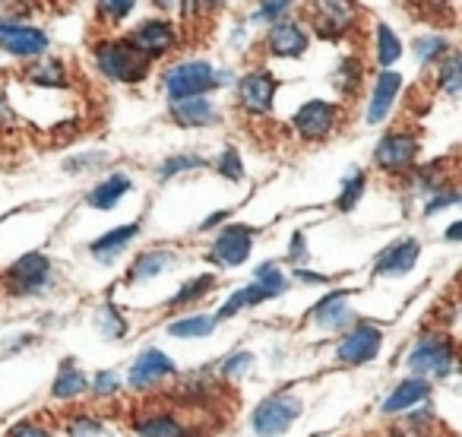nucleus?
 Segmentation results:
<instances>
[{
    "instance_id": "nucleus-33",
    "label": "nucleus",
    "mask_w": 462,
    "mask_h": 437,
    "mask_svg": "<svg viewBox=\"0 0 462 437\" xmlns=\"http://www.w3.org/2000/svg\"><path fill=\"white\" fill-rule=\"evenodd\" d=\"M254 283L263 285V289L270 292L273 298H279V295H285V292H289V276H285V273L279 270L276 264H260Z\"/></svg>"
},
{
    "instance_id": "nucleus-9",
    "label": "nucleus",
    "mask_w": 462,
    "mask_h": 437,
    "mask_svg": "<svg viewBox=\"0 0 462 437\" xmlns=\"http://www.w3.org/2000/svg\"><path fill=\"white\" fill-rule=\"evenodd\" d=\"M254 235H257V228H247V226H241V222L225 226L222 232H218V238L212 241L209 260L218 266H241L254 251Z\"/></svg>"
},
{
    "instance_id": "nucleus-29",
    "label": "nucleus",
    "mask_w": 462,
    "mask_h": 437,
    "mask_svg": "<svg viewBox=\"0 0 462 437\" xmlns=\"http://www.w3.org/2000/svg\"><path fill=\"white\" fill-rule=\"evenodd\" d=\"M96 330L105 336V339H121V336H127L130 323L124 321V314L115 308V304H102V308L96 311Z\"/></svg>"
},
{
    "instance_id": "nucleus-22",
    "label": "nucleus",
    "mask_w": 462,
    "mask_h": 437,
    "mask_svg": "<svg viewBox=\"0 0 462 437\" xmlns=\"http://www.w3.org/2000/svg\"><path fill=\"white\" fill-rule=\"evenodd\" d=\"M348 295L352 292H333V295H327L323 302L314 304V311H310V321L317 323L320 330H336L342 327V323L352 321V311H348Z\"/></svg>"
},
{
    "instance_id": "nucleus-27",
    "label": "nucleus",
    "mask_w": 462,
    "mask_h": 437,
    "mask_svg": "<svg viewBox=\"0 0 462 437\" xmlns=\"http://www.w3.org/2000/svg\"><path fill=\"white\" fill-rule=\"evenodd\" d=\"M218 321L212 314H193V317H180L168 327V333L178 336V339H203V336L216 333Z\"/></svg>"
},
{
    "instance_id": "nucleus-25",
    "label": "nucleus",
    "mask_w": 462,
    "mask_h": 437,
    "mask_svg": "<svg viewBox=\"0 0 462 437\" xmlns=\"http://www.w3.org/2000/svg\"><path fill=\"white\" fill-rule=\"evenodd\" d=\"M86 386H89V377H86L73 361H64V367H60L58 377H54V384H51V396L54 399H77L86 393Z\"/></svg>"
},
{
    "instance_id": "nucleus-41",
    "label": "nucleus",
    "mask_w": 462,
    "mask_h": 437,
    "mask_svg": "<svg viewBox=\"0 0 462 437\" xmlns=\"http://www.w3.org/2000/svg\"><path fill=\"white\" fill-rule=\"evenodd\" d=\"M67 434L70 437H98L102 434V422L92 415H73L67 422Z\"/></svg>"
},
{
    "instance_id": "nucleus-24",
    "label": "nucleus",
    "mask_w": 462,
    "mask_h": 437,
    "mask_svg": "<svg viewBox=\"0 0 462 437\" xmlns=\"http://www.w3.org/2000/svg\"><path fill=\"white\" fill-rule=\"evenodd\" d=\"M124 193H130V178L127 174H108L102 184H96L86 197V203L92 209H115L117 203L124 200Z\"/></svg>"
},
{
    "instance_id": "nucleus-2",
    "label": "nucleus",
    "mask_w": 462,
    "mask_h": 437,
    "mask_svg": "<svg viewBox=\"0 0 462 437\" xmlns=\"http://www.w3.org/2000/svg\"><path fill=\"white\" fill-rule=\"evenodd\" d=\"M456 365V346L443 333H424L409 349V371L411 377H447Z\"/></svg>"
},
{
    "instance_id": "nucleus-26",
    "label": "nucleus",
    "mask_w": 462,
    "mask_h": 437,
    "mask_svg": "<svg viewBox=\"0 0 462 437\" xmlns=\"http://www.w3.org/2000/svg\"><path fill=\"white\" fill-rule=\"evenodd\" d=\"M270 292L263 289V285H257V283H251V285H245V289H238L235 295L228 298V302L218 308V314H216V321H228V317H235L238 311H245V308H254V304H263V302H270Z\"/></svg>"
},
{
    "instance_id": "nucleus-51",
    "label": "nucleus",
    "mask_w": 462,
    "mask_h": 437,
    "mask_svg": "<svg viewBox=\"0 0 462 437\" xmlns=\"http://www.w3.org/2000/svg\"><path fill=\"white\" fill-rule=\"evenodd\" d=\"M459 238H462V222H453L447 228V241H459Z\"/></svg>"
},
{
    "instance_id": "nucleus-23",
    "label": "nucleus",
    "mask_w": 462,
    "mask_h": 437,
    "mask_svg": "<svg viewBox=\"0 0 462 437\" xmlns=\"http://www.w3.org/2000/svg\"><path fill=\"white\" fill-rule=\"evenodd\" d=\"M171 264H174V254L165 251V247H162V251L159 247H155V251H143L140 257L134 260V266H130L127 283H149V279L162 276Z\"/></svg>"
},
{
    "instance_id": "nucleus-12",
    "label": "nucleus",
    "mask_w": 462,
    "mask_h": 437,
    "mask_svg": "<svg viewBox=\"0 0 462 437\" xmlns=\"http://www.w3.org/2000/svg\"><path fill=\"white\" fill-rule=\"evenodd\" d=\"M273 98H276V79H273V73L251 70L247 77L238 79V102L247 115H254V117L270 115Z\"/></svg>"
},
{
    "instance_id": "nucleus-1",
    "label": "nucleus",
    "mask_w": 462,
    "mask_h": 437,
    "mask_svg": "<svg viewBox=\"0 0 462 437\" xmlns=\"http://www.w3.org/2000/svg\"><path fill=\"white\" fill-rule=\"evenodd\" d=\"M96 67L115 83H140L149 77V60L127 45V39H105L96 45Z\"/></svg>"
},
{
    "instance_id": "nucleus-38",
    "label": "nucleus",
    "mask_w": 462,
    "mask_h": 437,
    "mask_svg": "<svg viewBox=\"0 0 462 437\" xmlns=\"http://www.w3.org/2000/svg\"><path fill=\"white\" fill-rule=\"evenodd\" d=\"M251 367H254V352H245V349H241V352H235V355H228V358H225L222 377L225 380H241L247 371H251Z\"/></svg>"
},
{
    "instance_id": "nucleus-19",
    "label": "nucleus",
    "mask_w": 462,
    "mask_h": 437,
    "mask_svg": "<svg viewBox=\"0 0 462 437\" xmlns=\"http://www.w3.org/2000/svg\"><path fill=\"white\" fill-rule=\"evenodd\" d=\"M171 117L180 127H212L218 124V108L206 96L180 98V102H171Z\"/></svg>"
},
{
    "instance_id": "nucleus-47",
    "label": "nucleus",
    "mask_w": 462,
    "mask_h": 437,
    "mask_svg": "<svg viewBox=\"0 0 462 437\" xmlns=\"http://www.w3.org/2000/svg\"><path fill=\"white\" fill-rule=\"evenodd\" d=\"M14 127H20V115L10 108L7 96H0V130H14Z\"/></svg>"
},
{
    "instance_id": "nucleus-17",
    "label": "nucleus",
    "mask_w": 462,
    "mask_h": 437,
    "mask_svg": "<svg viewBox=\"0 0 462 437\" xmlns=\"http://www.w3.org/2000/svg\"><path fill=\"white\" fill-rule=\"evenodd\" d=\"M402 89V77L393 70H383L374 83V92H371V102H367V124H383L386 115L393 111L396 105V96Z\"/></svg>"
},
{
    "instance_id": "nucleus-16",
    "label": "nucleus",
    "mask_w": 462,
    "mask_h": 437,
    "mask_svg": "<svg viewBox=\"0 0 462 437\" xmlns=\"http://www.w3.org/2000/svg\"><path fill=\"white\" fill-rule=\"evenodd\" d=\"M418 254H421L418 238H402L380 254L377 264H374V273H377V276H390V279L409 276L411 266H415V260H418Z\"/></svg>"
},
{
    "instance_id": "nucleus-36",
    "label": "nucleus",
    "mask_w": 462,
    "mask_h": 437,
    "mask_svg": "<svg viewBox=\"0 0 462 437\" xmlns=\"http://www.w3.org/2000/svg\"><path fill=\"white\" fill-rule=\"evenodd\" d=\"M206 165H209V162L199 159V155H171V159L162 162L159 178L168 181V178H174V174H180V172H193V168H206Z\"/></svg>"
},
{
    "instance_id": "nucleus-44",
    "label": "nucleus",
    "mask_w": 462,
    "mask_h": 437,
    "mask_svg": "<svg viewBox=\"0 0 462 437\" xmlns=\"http://www.w3.org/2000/svg\"><path fill=\"white\" fill-rule=\"evenodd\" d=\"M98 14H102V20L121 23L124 16L134 14V4H130V0H121V4H98Z\"/></svg>"
},
{
    "instance_id": "nucleus-50",
    "label": "nucleus",
    "mask_w": 462,
    "mask_h": 437,
    "mask_svg": "<svg viewBox=\"0 0 462 437\" xmlns=\"http://www.w3.org/2000/svg\"><path fill=\"white\" fill-rule=\"evenodd\" d=\"M298 279H301V283H317V285L329 283L327 276H317V273H308V270H298Z\"/></svg>"
},
{
    "instance_id": "nucleus-43",
    "label": "nucleus",
    "mask_w": 462,
    "mask_h": 437,
    "mask_svg": "<svg viewBox=\"0 0 462 437\" xmlns=\"http://www.w3.org/2000/svg\"><path fill=\"white\" fill-rule=\"evenodd\" d=\"M289 10H291V4H285V0H276V4H260L254 20L279 23V20H285V14H289Z\"/></svg>"
},
{
    "instance_id": "nucleus-13",
    "label": "nucleus",
    "mask_w": 462,
    "mask_h": 437,
    "mask_svg": "<svg viewBox=\"0 0 462 437\" xmlns=\"http://www.w3.org/2000/svg\"><path fill=\"white\" fill-rule=\"evenodd\" d=\"M174 371H178V367H174V361L168 358L165 352H159V349H146V352L136 355V361L130 365L127 380H130L134 390H149V386L174 377Z\"/></svg>"
},
{
    "instance_id": "nucleus-48",
    "label": "nucleus",
    "mask_w": 462,
    "mask_h": 437,
    "mask_svg": "<svg viewBox=\"0 0 462 437\" xmlns=\"http://www.w3.org/2000/svg\"><path fill=\"white\" fill-rule=\"evenodd\" d=\"M304 257V235L301 232H295L291 235V251H289V260L295 264V260H301Z\"/></svg>"
},
{
    "instance_id": "nucleus-15",
    "label": "nucleus",
    "mask_w": 462,
    "mask_h": 437,
    "mask_svg": "<svg viewBox=\"0 0 462 437\" xmlns=\"http://www.w3.org/2000/svg\"><path fill=\"white\" fill-rule=\"evenodd\" d=\"M308 45L310 35L298 20H279L266 33V51L276 54V58H301L308 51Z\"/></svg>"
},
{
    "instance_id": "nucleus-5",
    "label": "nucleus",
    "mask_w": 462,
    "mask_h": 437,
    "mask_svg": "<svg viewBox=\"0 0 462 437\" xmlns=\"http://www.w3.org/2000/svg\"><path fill=\"white\" fill-rule=\"evenodd\" d=\"M301 415V399L295 393H273L254 409L251 424L257 437H282Z\"/></svg>"
},
{
    "instance_id": "nucleus-3",
    "label": "nucleus",
    "mask_w": 462,
    "mask_h": 437,
    "mask_svg": "<svg viewBox=\"0 0 462 437\" xmlns=\"http://www.w3.org/2000/svg\"><path fill=\"white\" fill-rule=\"evenodd\" d=\"M216 67L209 60H180V64L168 67L162 83H165V92L171 102H180V98H197L203 92L216 89Z\"/></svg>"
},
{
    "instance_id": "nucleus-18",
    "label": "nucleus",
    "mask_w": 462,
    "mask_h": 437,
    "mask_svg": "<svg viewBox=\"0 0 462 437\" xmlns=\"http://www.w3.org/2000/svg\"><path fill=\"white\" fill-rule=\"evenodd\" d=\"M140 235V222H130V226H117L111 228V232H105L102 238H96L89 245V254L98 260V264H115L117 257H121L124 251H127L130 245H134V238Z\"/></svg>"
},
{
    "instance_id": "nucleus-35",
    "label": "nucleus",
    "mask_w": 462,
    "mask_h": 437,
    "mask_svg": "<svg viewBox=\"0 0 462 437\" xmlns=\"http://www.w3.org/2000/svg\"><path fill=\"white\" fill-rule=\"evenodd\" d=\"M333 83L339 86V92H346V96H355V89H358V83H361V60L358 58H346V60H342V67L336 70Z\"/></svg>"
},
{
    "instance_id": "nucleus-34",
    "label": "nucleus",
    "mask_w": 462,
    "mask_h": 437,
    "mask_svg": "<svg viewBox=\"0 0 462 437\" xmlns=\"http://www.w3.org/2000/svg\"><path fill=\"white\" fill-rule=\"evenodd\" d=\"M365 184H367L365 172H355V174H348V178L342 181V193H339V200H336V206H339L342 212H352L355 206H358L361 193H365Z\"/></svg>"
},
{
    "instance_id": "nucleus-31",
    "label": "nucleus",
    "mask_w": 462,
    "mask_h": 437,
    "mask_svg": "<svg viewBox=\"0 0 462 437\" xmlns=\"http://www.w3.org/2000/svg\"><path fill=\"white\" fill-rule=\"evenodd\" d=\"M212 289H216V276H212V273H203V276L190 279V283H187L174 298H168V308H184V304H193L203 295H209Z\"/></svg>"
},
{
    "instance_id": "nucleus-45",
    "label": "nucleus",
    "mask_w": 462,
    "mask_h": 437,
    "mask_svg": "<svg viewBox=\"0 0 462 437\" xmlns=\"http://www.w3.org/2000/svg\"><path fill=\"white\" fill-rule=\"evenodd\" d=\"M117 390V374L115 371H98L96 380H92V393L96 396H111Z\"/></svg>"
},
{
    "instance_id": "nucleus-11",
    "label": "nucleus",
    "mask_w": 462,
    "mask_h": 437,
    "mask_svg": "<svg viewBox=\"0 0 462 437\" xmlns=\"http://www.w3.org/2000/svg\"><path fill=\"white\" fill-rule=\"evenodd\" d=\"M127 45L152 64L155 58H162V54H168L174 45H178V35H174V29L168 20H146L127 35Z\"/></svg>"
},
{
    "instance_id": "nucleus-32",
    "label": "nucleus",
    "mask_w": 462,
    "mask_h": 437,
    "mask_svg": "<svg viewBox=\"0 0 462 437\" xmlns=\"http://www.w3.org/2000/svg\"><path fill=\"white\" fill-rule=\"evenodd\" d=\"M399 58H402V42L396 39V33H393L386 23H380L377 26V64L386 70V67H393Z\"/></svg>"
},
{
    "instance_id": "nucleus-46",
    "label": "nucleus",
    "mask_w": 462,
    "mask_h": 437,
    "mask_svg": "<svg viewBox=\"0 0 462 437\" xmlns=\"http://www.w3.org/2000/svg\"><path fill=\"white\" fill-rule=\"evenodd\" d=\"M7 437H54L51 431L45 428V424H35V422H20L10 428Z\"/></svg>"
},
{
    "instance_id": "nucleus-39",
    "label": "nucleus",
    "mask_w": 462,
    "mask_h": 437,
    "mask_svg": "<svg viewBox=\"0 0 462 437\" xmlns=\"http://www.w3.org/2000/svg\"><path fill=\"white\" fill-rule=\"evenodd\" d=\"M216 168H218V174H222V178L245 181V165H241V155L235 153V146L222 149V155L216 159Z\"/></svg>"
},
{
    "instance_id": "nucleus-8",
    "label": "nucleus",
    "mask_w": 462,
    "mask_h": 437,
    "mask_svg": "<svg viewBox=\"0 0 462 437\" xmlns=\"http://www.w3.org/2000/svg\"><path fill=\"white\" fill-rule=\"evenodd\" d=\"M339 115H342L339 105L323 102V98H310V102H304L301 108L295 111L291 127L298 130L301 140L317 143V140H327V136L333 134L336 124H339Z\"/></svg>"
},
{
    "instance_id": "nucleus-21",
    "label": "nucleus",
    "mask_w": 462,
    "mask_h": 437,
    "mask_svg": "<svg viewBox=\"0 0 462 437\" xmlns=\"http://www.w3.org/2000/svg\"><path fill=\"white\" fill-rule=\"evenodd\" d=\"M136 437H199L193 428H187L184 422H178L168 412H149V415L136 418Z\"/></svg>"
},
{
    "instance_id": "nucleus-42",
    "label": "nucleus",
    "mask_w": 462,
    "mask_h": 437,
    "mask_svg": "<svg viewBox=\"0 0 462 437\" xmlns=\"http://www.w3.org/2000/svg\"><path fill=\"white\" fill-rule=\"evenodd\" d=\"M456 203H459V193H456V187H440V191L430 193V197H428L424 216H434V212L447 209V206H456Z\"/></svg>"
},
{
    "instance_id": "nucleus-4",
    "label": "nucleus",
    "mask_w": 462,
    "mask_h": 437,
    "mask_svg": "<svg viewBox=\"0 0 462 437\" xmlns=\"http://www.w3.org/2000/svg\"><path fill=\"white\" fill-rule=\"evenodd\" d=\"M54 276V266L45 254L32 251V254H23L16 264H10V270L4 273V285H7L10 295L16 298H32L42 295V292L51 285Z\"/></svg>"
},
{
    "instance_id": "nucleus-14",
    "label": "nucleus",
    "mask_w": 462,
    "mask_h": 437,
    "mask_svg": "<svg viewBox=\"0 0 462 437\" xmlns=\"http://www.w3.org/2000/svg\"><path fill=\"white\" fill-rule=\"evenodd\" d=\"M355 23H358V16H355L352 4H342V0L339 4H333V0L314 4V33L320 35V39H327V42L342 39Z\"/></svg>"
},
{
    "instance_id": "nucleus-28",
    "label": "nucleus",
    "mask_w": 462,
    "mask_h": 437,
    "mask_svg": "<svg viewBox=\"0 0 462 437\" xmlns=\"http://www.w3.org/2000/svg\"><path fill=\"white\" fill-rule=\"evenodd\" d=\"M26 79L42 89H58V86H67V70L60 60H39L26 70Z\"/></svg>"
},
{
    "instance_id": "nucleus-7",
    "label": "nucleus",
    "mask_w": 462,
    "mask_h": 437,
    "mask_svg": "<svg viewBox=\"0 0 462 437\" xmlns=\"http://www.w3.org/2000/svg\"><path fill=\"white\" fill-rule=\"evenodd\" d=\"M418 149H421V143H418L415 134H409V130H393V134H386L383 140L377 143L374 162H377V168H383V172H390V174H405L415 168Z\"/></svg>"
},
{
    "instance_id": "nucleus-20",
    "label": "nucleus",
    "mask_w": 462,
    "mask_h": 437,
    "mask_svg": "<svg viewBox=\"0 0 462 437\" xmlns=\"http://www.w3.org/2000/svg\"><path fill=\"white\" fill-rule=\"evenodd\" d=\"M428 396H430V380L405 377L402 384L383 399V412L386 415H393V412H409V409H415V405H421Z\"/></svg>"
},
{
    "instance_id": "nucleus-37",
    "label": "nucleus",
    "mask_w": 462,
    "mask_h": 437,
    "mask_svg": "<svg viewBox=\"0 0 462 437\" xmlns=\"http://www.w3.org/2000/svg\"><path fill=\"white\" fill-rule=\"evenodd\" d=\"M447 51H449V45L443 35H428V39L415 42V58L421 60V64H434V60H440Z\"/></svg>"
},
{
    "instance_id": "nucleus-6",
    "label": "nucleus",
    "mask_w": 462,
    "mask_h": 437,
    "mask_svg": "<svg viewBox=\"0 0 462 437\" xmlns=\"http://www.w3.org/2000/svg\"><path fill=\"white\" fill-rule=\"evenodd\" d=\"M380 346H383V330H380L377 323L361 321L339 339V346H336V361H339V365H352V367L367 365V361H374L380 355Z\"/></svg>"
},
{
    "instance_id": "nucleus-40",
    "label": "nucleus",
    "mask_w": 462,
    "mask_h": 437,
    "mask_svg": "<svg viewBox=\"0 0 462 437\" xmlns=\"http://www.w3.org/2000/svg\"><path fill=\"white\" fill-rule=\"evenodd\" d=\"M111 155L108 153H102V149H96V153H79V155H73V159H67L64 162V172H70V174H77V172H92V168H98V165H105Z\"/></svg>"
},
{
    "instance_id": "nucleus-10",
    "label": "nucleus",
    "mask_w": 462,
    "mask_h": 437,
    "mask_svg": "<svg viewBox=\"0 0 462 437\" xmlns=\"http://www.w3.org/2000/svg\"><path fill=\"white\" fill-rule=\"evenodd\" d=\"M48 35L29 23L7 20L0 23V51L14 54V58H42L48 51Z\"/></svg>"
},
{
    "instance_id": "nucleus-49",
    "label": "nucleus",
    "mask_w": 462,
    "mask_h": 437,
    "mask_svg": "<svg viewBox=\"0 0 462 437\" xmlns=\"http://www.w3.org/2000/svg\"><path fill=\"white\" fill-rule=\"evenodd\" d=\"M222 218H228V212H212L206 222H199V232H209L212 226H218V222H222Z\"/></svg>"
},
{
    "instance_id": "nucleus-30",
    "label": "nucleus",
    "mask_w": 462,
    "mask_h": 437,
    "mask_svg": "<svg viewBox=\"0 0 462 437\" xmlns=\"http://www.w3.org/2000/svg\"><path fill=\"white\" fill-rule=\"evenodd\" d=\"M437 86H440V92H447V96H459L462 92V58L459 54H447L443 58V64L437 67Z\"/></svg>"
}]
</instances>
